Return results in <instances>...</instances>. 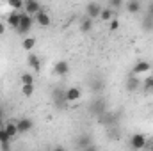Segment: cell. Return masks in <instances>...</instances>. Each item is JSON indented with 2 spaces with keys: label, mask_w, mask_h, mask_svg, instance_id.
I'll return each instance as SVG.
<instances>
[{
  "label": "cell",
  "mask_w": 153,
  "mask_h": 151,
  "mask_svg": "<svg viewBox=\"0 0 153 151\" xmlns=\"http://www.w3.org/2000/svg\"><path fill=\"white\" fill-rule=\"evenodd\" d=\"M32 25H34V16L29 14L27 11H20V25H18L14 30H16L20 36H25V34L30 32Z\"/></svg>",
  "instance_id": "6da1fadb"
},
{
  "label": "cell",
  "mask_w": 153,
  "mask_h": 151,
  "mask_svg": "<svg viewBox=\"0 0 153 151\" xmlns=\"http://www.w3.org/2000/svg\"><path fill=\"white\" fill-rule=\"evenodd\" d=\"M107 110V101L103 98H94L91 103H89V112L94 114V115H100L102 112Z\"/></svg>",
  "instance_id": "7a4b0ae2"
},
{
  "label": "cell",
  "mask_w": 153,
  "mask_h": 151,
  "mask_svg": "<svg viewBox=\"0 0 153 151\" xmlns=\"http://www.w3.org/2000/svg\"><path fill=\"white\" fill-rule=\"evenodd\" d=\"M52 100H53V103H55L59 109H64V107H66V103H68V100H66V91H64V89H61V87L53 89Z\"/></svg>",
  "instance_id": "3957f363"
},
{
  "label": "cell",
  "mask_w": 153,
  "mask_h": 151,
  "mask_svg": "<svg viewBox=\"0 0 153 151\" xmlns=\"http://www.w3.org/2000/svg\"><path fill=\"white\" fill-rule=\"evenodd\" d=\"M98 121H100V124H103V126H112V124L117 123V114L111 112V110H105V112H102L98 115Z\"/></svg>",
  "instance_id": "277c9868"
},
{
  "label": "cell",
  "mask_w": 153,
  "mask_h": 151,
  "mask_svg": "<svg viewBox=\"0 0 153 151\" xmlns=\"http://www.w3.org/2000/svg\"><path fill=\"white\" fill-rule=\"evenodd\" d=\"M34 23H38L39 27H50L52 18H50V14L45 9H39L38 13L34 14Z\"/></svg>",
  "instance_id": "5b68a950"
},
{
  "label": "cell",
  "mask_w": 153,
  "mask_h": 151,
  "mask_svg": "<svg viewBox=\"0 0 153 151\" xmlns=\"http://www.w3.org/2000/svg\"><path fill=\"white\" fill-rule=\"evenodd\" d=\"M146 135H143V133H134L132 137H130V146L134 148V150H144L146 148Z\"/></svg>",
  "instance_id": "8992f818"
},
{
  "label": "cell",
  "mask_w": 153,
  "mask_h": 151,
  "mask_svg": "<svg viewBox=\"0 0 153 151\" xmlns=\"http://www.w3.org/2000/svg\"><path fill=\"white\" fill-rule=\"evenodd\" d=\"M16 124H18V133H29V132L34 128V123H32V119H29V117L18 119Z\"/></svg>",
  "instance_id": "52a82bcc"
},
{
  "label": "cell",
  "mask_w": 153,
  "mask_h": 151,
  "mask_svg": "<svg viewBox=\"0 0 153 151\" xmlns=\"http://www.w3.org/2000/svg\"><path fill=\"white\" fill-rule=\"evenodd\" d=\"M100 13H102V5L100 4H96V2H91V4H87L85 5V14L89 16V18H100Z\"/></svg>",
  "instance_id": "ba28073f"
},
{
  "label": "cell",
  "mask_w": 153,
  "mask_h": 151,
  "mask_svg": "<svg viewBox=\"0 0 153 151\" xmlns=\"http://www.w3.org/2000/svg\"><path fill=\"white\" fill-rule=\"evenodd\" d=\"M53 73L57 76H66L70 73V64L66 62V61H59V62H55V66H53Z\"/></svg>",
  "instance_id": "9c48e42d"
},
{
  "label": "cell",
  "mask_w": 153,
  "mask_h": 151,
  "mask_svg": "<svg viewBox=\"0 0 153 151\" xmlns=\"http://www.w3.org/2000/svg\"><path fill=\"white\" fill-rule=\"evenodd\" d=\"M80 96H82V91H80L78 87H70V89H66V100H68V103L78 101Z\"/></svg>",
  "instance_id": "30bf717a"
},
{
  "label": "cell",
  "mask_w": 153,
  "mask_h": 151,
  "mask_svg": "<svg viewBox=\"0 0 153 151\" xmlns=\"http://www.w3.org/2000/svg\"><path fill=\"white\" fill-rule=\"evenodd\" d=\"M39 9H43V7H41V4H39L38 0H25L23 11H27L29 14H32V16H34V14L38 13Z\"/></svg>",
  "instance_id": "8fae6325"
},
{
  "label": "cell",
  "mask_w": 153,
  "mask_h": 151,
  "mask_svg": "<svg viewBox=\"0 0 153 151\" xmlns=\"http://www.w3.org/2000/svg\"><path fill=\"white\" fill-rule=\"evenodd\" d=\"M150 62L148 61H139L135 66H134V70H132V75H143V73H148L150 71Z\"/></svg>",
  "instance_id": "7c38bea8"
},
{
  "label": "cell",
  "mask_w": 153,
  "mask_h": 151,
  "mask_svg": "<svg viewBox=\"0 0 153 151\" xmlns=\"http://www.w3.org/2000/svg\"><path fill=\"white\" fill-rule=\"evenodd\" d=\"M4 128H5V132L11 135V139H14L16 135H20V133H18V124H16L14 119H7V121L4 123Z\"/></svg>",
  "instance_id": "4fadbf2b"
},
{
  "label": "cell",
  "mask_w": 153,
  "mask_h": 151,
  "mask_svg": "<svg viewBox=\"0 0 153 151\" xmlns=\"http://www.w3.org/2000/svg\"><path fill=\"white\" fill-rule=\"evenodd\" d=\"M5 23H7L11 29H16V27L20 25V11H13V13H9Z\"/></svg>",
  "instance_id": "5bb4252c"
},
{
  "label": "cell",
  "mask_w": 153,
  "mask_h": 151,
  "mask_svg": "<svg viewBox=\"0 0 153 151\" xmlns=\"http://www.w3.org/2000/svg\"><path fill=\"white\" fill-rule=\"evenodd\" d=\"M27 64H29L34 71H39V70H41V59H39L36 53H29V57H27Z\"/></svg>",
  "instance_id": "9a60e30c"
},
{
  "label": "cell",
  "mask_w": 153,
  "mask_h": 151,
  "mask_svg": "<svg viewBox=\"0 0 153 151\" xmlns=\"http://www.w3.org/2000/svg\"><path fill=\"white\" fill-rule=\"evenodd\" d=\"M112 18H114V9H112V7H102V13H100V20H103L105 23H109Z\"/></svg>",
  "instance_id": "2e32d148"
},
{
  "label": "cell",
  "mask_w": 153,
  "mask_h": 151,
  "mask_svg": "<svg viewBox=\"0 0 153 151\" xmlns=\"http://www.w3.org/2000/svg\"><path fill=\"white\" fill-rule=\"evenodd\" d=\"M76 148H82V150H89L91 148V137L89 135H82V137H78V141L75 142Z\"/></svg>",
  "instance_id": "e0dca14e"
},
{
  "label": "cell",
  "mask_w": 153,
  "mask_h": 151,
  "mask_svg": "<svg viewBox=\"0 0 153 151\" xmlns=\"http://www.w3.org/2000/svg\"><path fill=\"white\" fill-rule=\"evenodd\" d=\"M139 85H141V80L137 78V75L128 76V80H126V89L128 91H135V89H139Z\"/></svg>",
  "instance_id": "ac0fdd59"
},
{
  "label": "cell",
  "mask_w": 153,
  "mask_h": 151,
  "mask_svg": "<svg viewBox=\"0 0 153 151\" xmlns=\"http://www.w3.org/2000/svg\"><path fill=\"white\" fill-rule=\"evenodd\" d=\"M126 11H128L130 14H137V13L141 11V2H139V0H128Z\"/></svg>",
  "instance_id": "d6986e66"
},
{
  "label": "cell",
  "mask_w": 153,
  "mask_h": 151,
  "mask_svg": "<svg viewBox=\"0 0 153 151\" xmlns=\"http://www.w3.org/2000/svg\"><path fill=\"white\" fill-rule=\"evenodd\" d=\"M91 29H93V18L85 16V18L80 21V30H82L84 34H87V32H91Z\"/></svg>",
  "instance_id": "ffe728a7"
},
{
  "label": "cell",
  "mask_w": 153,
  "mask_h": 151,
  "mask_svg": "<svg viewBox=\"0 0 153 151\" xmlns=\"http://www.w3.org/2000/svg\"><path fill=\"white\" fill-rule=\"evenodd\" d=\"M34 46H36V38H23V41H22V48H23L25 52L34 50Z\"/></svg>",
  "instance_id": "44dd1931"
},
{
  "label": "cell",
  "mask_w": 153,
  "mask_h": 151,
  "mask_svg": "<svg viewBox=\"0 0 153 151\" xmlns=\"http://www.w3.org/2000/svg\"><path fill=\"white\" fill-rule=\"evenodd\" d=\"M34 91H36L34 84H25V85H22V94H23L25 98H30V96L34 94Z\"/></svg>",
  "instance_id": "7402d4cb"
},
{
  "label": "cell",
  "mask_w": 153,
  "mask_h": 151,
  "mask_svg": "<svg viewBox=\"0 0 153 151\" xmlns=\"http://www.w3.org/2000/svg\"><path fill=\"white\" fill-rule=\"evenodd\" d=\"M7 5L11 9H14V11H20V9H23L25 0H7Z\"/></svg>",
  "instance_id": "603a6c76"
},
{
  "label": "cell",
  "mask_w": 153,
  "mask_h": 151,
  "mask_svg": "<svg viewBox=\"0 0 153 151\" xmlns=\"http://www.w3.org/2000/svg\"><path fill=\"white\" fill-rule=\"evenodd\" d=\"M20 84H22V85H25V84H34V76L30 75V73H23V75H20Z\"/></svg>",
  "instance_id": "cb8c5ba5"
},
{
  "label": "cell",
  "mask_w": 153,
  "mask_h": 151,
  "mask_svg": "<svg viewBox=\"0 0 153 151\" xmlns=\"http://www.w3.org/2000/svg\"><path fill=\"white\" fill-rule=\"evenodd\" d=\"M144 25H143V29L144 30H153V16L150 14H146V18H144V21H143Z\"/></svg>",
  "instance_id": "d4e9b609"
},
{
  "label": "cell",
  "mask_w": 153,
  "mask_h": 151,
  "mask_svg": "<svg viewBox=\"0 0 153 151\" xmlns=\"http://www.w3.org/2000/svg\"><path fill=\"white\" fill-rule=\"evenodd\" d=\"M9 141H11V135L5 132L4 126H0V142H9Z\"/></svg>",
  "instance_id": "484cf974"
},
{
  "label": "cell",
  "mask_w": 153,
  "mask_h": 151,
  "mask_svg": "<svg viewBox=\"0 0 153 151\" xmlns=\"http://www.w3.org/2000/svg\"><path fill=\"white\" fill-rule=\"evenodd\" d=\"M143 85H144V89H146V91H153V75L148 76V78H144Z\"/></svg>",
  "instance_id": "4316f807"
},
{
  "label": "cell",
  "mask_w": 153,
  "mask_h": 151,
  "mask_svg": "<svg viewBox=\"0 0 153 151\" xmlns=\"http://www.w3.org/2000/svg\"><path fill=\"white\" fill-rule=\"evenodd\" d=\"M109 29H111L112 32H114V30H117V29H119V20H117V18H112V20L109 21Z\"/></svg>",
  "instance_id": "83f0119b"
},
{
  "label": "cell",
  "mask_w": 153,
  "mask_h": 151,
  "mask_svg": "<svg viewBox=\"0 0 153 151\" xmlns=\"http://www.w3.org/2000/svg\"><path fill=\"white\" fill-rule=\"evenodd\" d=\"M109 4H111L112 9H121V7H123V0H111Z\"/></svg>",
  "instance_id": "f1b7e54d"
},
{
  "label": "cell",
  "mask_w": 153,
  "mask_h": 151,
  "mask_svg": "<svg viewBox=\"0 0 153 151\" xmlns=\"http://www.w3.org/2000/svg\"><path fill=\"white\" fill-rule=\"evenodd\" d=\"M4 123H5V114H4L2 109H0V126H4Z\"/></svg>",
  "instance_id": "f546056e"
},
{
  "label": "cell",
  "mask_w": 153,
  "mask_h": 151,
  "mask_svg": "<svg viewBox=\"0 0 153 151\" xmlns=\"http://www.w3.org/2000/svg\"><path fill=\"white\" fill-rule=\"evenodd\" d=\"M4 34H5V23L0 21V36H4Z\"/></svg>",
  "instance_id": "4dcf8cb0"
},
{
  "label": "cell",
  "mask_w": 153,
  "mask_h": 151,
  "mask_svg": "<svg viewBox=\"0 0 153 151\" xmlns=\"http://www.w3.org/2000/svg\"><path fill=\"white\" fill-rule=\"evenodd\" d=\"M0 148H2V150H9V148H11V144H9V142H0Z\"/></svg>",
  "instance_id": "1f68e13d"
},
{
  "label": "cell",
  "mask_w": 153,
  "mask_h": 151,
  "mask_svg": "<svg viewBox=\"0 0 153 151\" xmlns=\"http://www.w3.org/2000/svg\"><path fill=\"white\" fill-rule=\"evenodd\" d=\"M148 14H150V16H153V2L148 5Z\"/></svg>",
  "instance_id": "d6a6232c"
},
{
  "label": "cell",
  "mask_w": 153,
  "mask_h": 151,
  "mask_svg": "<svg viewBox=\"0 0 153 151\" xmlns=\"http://www.w3.org/2000/svg\"><path fill=\"white\" fill-rule=\"evenodd\" d=\"M146 148H150V150L153 151V141H152V142H146Z\"/></svg>",
  "instance_id": "836d02e7"
}]
</instances>
